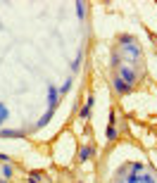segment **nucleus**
Segmentation results:
<instances>
[{
	"label": "nucleus",
	"instance_id": "2",
	"mask_svg": "<svg viewBox=\"0 0 157 183\" xmlns=\"http://www.w3.org/2000/svg\"><path fill=\"white\" fill-rule=\"evenodd\" d=\"M5 117H7V110H5L2 105H0V124H2V119H5Z\"/></svg>",
	"mask_w": 157,
	"mask_h": 183
},
{
	"label": "nucleus",
	"instance_id": "1",
	"mask_svg": "<svg viewBox=\"0 0 157 183\" xmlns=\"http://www.w3.org/2000/svg\"><path fill=\"white\" fill-rule=\"evenodd\" d=\"M114 86H117V88H119V90H128V86L124 83V81H114Z\"/></svg>",
	"mask_w": 157,
	"mask_h": 183
}]
</instances>
